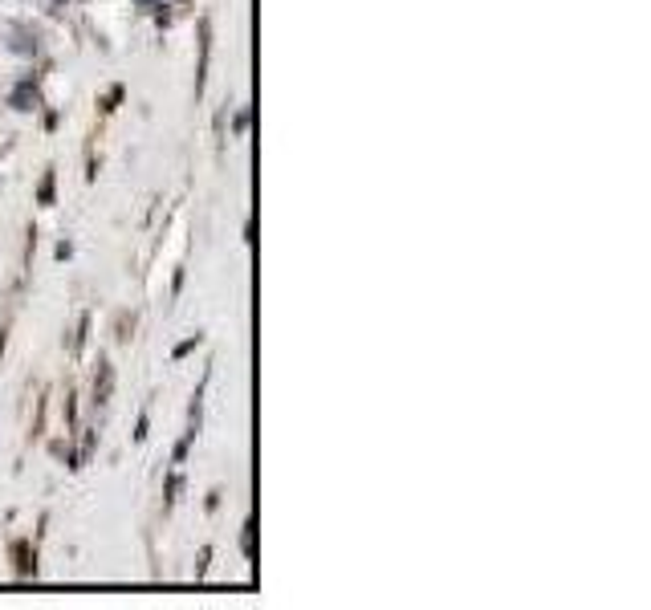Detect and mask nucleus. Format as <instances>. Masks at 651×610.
Masks as SVG:
<instances>
[]
</instances>
